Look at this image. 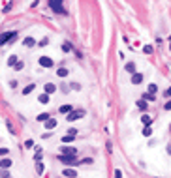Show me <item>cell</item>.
<instances>
[{
  "label": "cell",
  "instance_id": "cell-1",
  "mask_svg": "<svg viewBox=\"0 0 171 178\" xmlns=\"http://www.w3.org/2000/svg\"><path fill=\"white\" fill-rule=\"evenodd\" d=\"M85 116V109H77V111H72L70 115L66 116V120L68 122H75V120H79V118H83Z\"/></svg>",
  "mask_w": 171,
  "mask_h": 178
},
{
  "label": "cell",
  "instance_id": "cell-2",
  "mask_svg": "<svg viewBox=\"0 0 171 178\" xmlns=\"http://www.w3.org/2000/svg\"><path fill=\"white\" fill-rule=\"evenodd\" d=\"M49 8H51L55 13H60V15H66V8L60 4V2H55V0H51L49 2Z\"/></svg>",
  "mask_w": 171,
  "mask_h": 178
},
{
  "label": "cell",
  "instance_id": "cell-3",
  "mask_svg": "<svg viewBox=\"0 0 171 178\" xmlns=\"http://www.w3.org/2000/svg\"><path fill=\"white\" fill-rule=\"evenodd\" d=\"M17 38V32H6L0 36V45H6V43H10L11 39H15Z\"/></svg>",
  "mask_w": 171,
  "mask_h": 178
},
{
  "label": "cell",
  "instance_id": "cell-4",
  "mask_svg": "<svg viewBox=\"0 0 171 178\" xmlns=\"http://www.w3.org/2000/svg\"><path fill=\"white\" fill-rule=\"evenodd\" d=\"M38 62H40V66L41 68H53V58H49V56H40L38 58Z\"/></svg>",
  "mask_w": 171,
  "mask_h": 178
},
{
  "label": "cell",
  "instance_id": "cell-5",
  "mask_svg": "<svg viewBox=\"0 0 171 178\" xmlns=\"http://www.w3.org/2000/svg\"><path fill=\"white\" fill-rule=\"evenodd\" d=\"M58 159L64 163V165H77V163H75V156H58Z\"/></svg>",
  "mask_w": 171,
  "mask_h": 178
},
{
  "label": "cell",
  "instance_id": "cell-6",
  "mask_svg": "<svg viewBox=\"0 0 171 178\" xmlns=\"http://www.w3.org/2000/svg\"><path fill=\"white\" fill-rule=\"evenodd\" d=\"M60 152H62V156H77V148H74V146H62Z\"/></svg>",
  "mask_w": 171,
  "mask_h": 178
},
{
  "label": "cell",
  "instance_id": "cell-7",
  "mask_svg": "<svg viewBox=\"0 0 171 178\" xmlns=\"http://www.w3.org/2000/svg\"><path fill=\"white\" fill-rule=\"evenodd\" d=\"M44 90H45V94H49V96H51L53 92H56V84H53V83H47L45 86H44Z\"/></svg>",
  "mask_w": 171,
  "mask_h": 178
},
{
  "label": "cell",
  "instance_id": "cell-8",
  "mask_svg": "<svg viewBox=\"0 0 171 178\" xmlns=\"http://www.w3.org/2000/svg\"><path fill=\"white\" fill-rule=\"evenodd\" d=\"M11 159L10 158H2V159H0V169H10L11 167Z\"/></svg>",
  "mask_w": 171,
  "mask_h": 178
},
{
  "label": "cell",
  "instance_id": "cell-9",
  "mask_svg": "<svg viewBox=\"0 0 171 178\" xmlns=\"http://www.w3.org/2000/svg\"><path fill=\"white\" fill-rule=\"evenodd\" d=\"M23 45H25V47H28V49H32L34 45H36V39H34V38H30V36H28V38H25Z\"/></svg>",
  "mask_w": 171,
  "mask_h": 178
},
{
  "label": "cell",
  "instance_id": "cell-10",
  "mask_svg": "<svg viewBox=\"0 0 171 178\" xmlns=\"http://www.w3.org/2000/svg\"><path fill=\"white\" fill-rule=\"evenodd\" d=\"M143 83V75L141 73H134L132 75V84H141Z\"/></svg>",
  "mask_w": 171,
  "mask_h": 178
},
{
  "label": "cell",
  "instance_id": "cell-11",
  "mask_svg": "<svg viewBox=\"0 0 171 178\" xmlns=\"http://www.w3.org/2000/svg\"><path fill=\"white\" fill-rule=\"evenodd\" d=\"M62 174L66 176V178H77V173H75L74 169H64V171H62Z\"/></svg>",
  "mask_w": 171,
  "mask_h": 178
},
{
  "label": "cell",
  "instance_id": "cell-12",
  "mask_svg": "<svg viewBox=\"0 0 171 178\" xmlns=\"http://www.w3.org/2000/svg\"><path fill=\"white\" fill-rule=\"evenodd\" d=\"M17 62H19V56H17V54H11L10 58H8V66H10V68H11V66L15 68V66H17Z\"/></svg>",
  "mask_w": 171,
  "mask_h": 178
},
{
  "label": "cell",
  "instance_id": "cell-13",
  "mask_svg": "<svg viewBox=\"0 0 171 178\" xmlns=\"http://www.w3.org/2000/svg\"><path fill=\"white\" fill-rule=\"evenodd\" d=\"M56 127V120L55 118H49L47 122H45V130H55Z\"/></svg>",
  "mask_w": 171,
  "mask_h": 178
},
{
  "label": "cell",
  "instance_id": "cell-14",
  "mask_svg": "<svg viewBox=\"0 0 171 178\" xmlns=\"http://www.w3.org/2000/svg\"><path fill=\"white\" fill-rule=\"evenodd\" d=\"M141 122H143V124L148 127V126L152 124V116H148V115H143V116H141Z\"/></svg>",
  "mask_w": 171,
  "mask_h": 178
},
{
  "label": "cell",
  "instance_id": "cell-15",
  "mask_svg": "<svg viewBox=\"0 0 171 178\" xmlns=\"http://www.w3.org/2000/svg\"><path fill=\"white\" fill-rule=\"evenodd\" d=\"M58 111L62 112V115H70V112H72L74 109H72V105H62V107H60Z\"/></svg>",
  "mask_w": 171,
  "mask_h": 178
},
{
  "label": "cell",
  "instance_id": "cell-16",
  "mask_svg": "<svg viewBox=\"0 0 171 178\" xmlns=\"http://www.w3.org/2000/svg\"><path fill=\"white\" fill-rule=\"evenodd\" d=\"M49 118H51V116H49L47 112H41V115H38V118H36V120H38V122H44V124H45Z\"/></svg>",
  "mask_w": 171,
  "mask_h": 178
},
{
  "label": "cell",
  "instance_id": "cell-17",
  "mask_svg": "<svg viewBox=\"0 0 171 178\" xmlns=\"http://www.w3.org/2000/svg\"><path fill=\"white\" fill-rule=\"evenodd\" d=\"M38 101H40L41 105H47V103H49V94H41V96L38 98Z\"/></svg>",
  "mask_w": 171,
  "mask_h": 178
},
{
  "label": "cell",
  "instance_id": "cell-18",
  "mask_svg": "<svg viewBox=\"0 0 171 178\" xmlns=\"http://www.w3.org/2000/svg\"><path fill=\"white\" fill-rule=\"evenodd\" d=\"M126 71H128V73H132V75H134V73H137V71H135L134 62H128V64H126Z\"/></svg>",
  "mask_w": 171,
  "mask_h": 178
},
{
  "label": "cell",
  "instance_id": "cell-19",
  "mask_svg": "<svg viewBox=\"0 0 171 178\" xmlns=\"http://www.w3.org/2000/svg\"><path fill=\"white\" fill-rule=\"evenodd\" d=\"M36 88V84H28V86H25L23 88V96H26V94H30V92Z\"/></svg>",
  "mask_w": 171,
  "mask_h": 178
},
{
  "label": "cell",
  "instance_id": "cell-20",
  "mask_svg": "<svg viewBox=\"0 0 171 178\" xmlns=\"http://www.w3.org/2000/svg\"><path fill=\"white\" fill-rule=\"evenodd\" d=\"M68 73H70V71L66 68H58V69H56V75H58V77H66Z\"/></svg>",
  "mask_w": 171,
  "mask_h": 178
},
{
  "label": "cell",
  "instance_id": "cell-21",
  "mask_svg": "<svg viewBox=\"0 0 171 178\" xmlns=\"http://www.w3.org/2000/svg\"><path fill=\"white\" fill-rule=\"evenodd\" d=\"M156 92H158V86L152 83V84H148V94H152V96H156Z\"/></svg>",
  "mask_w": 171,
  "mask_h": 178
},
{
  "label": "cell",
  "instance_id": "cell-22",
  "mask_svg": "<svg viewBox=\"0 0 171 178\" xmlns=\"http://www.w3.org/2000/svg\"><path fill=\"white\" fill-rule=\"evenodd\" d=\"M137 107H139L141 111H147V107H148V105H147L145 99H139V101H137Z\"/></svg>",
  "mask_w": 171,
  "mask_h": 178
},
{
  "label": "cell",
  "instance_id": "cell-23",
  "mask_svg": "<svg viewBox=\"0 0 171 178\" xmlns=\"http://www.w3.org/2000/svg\"><path fill=\"white\" fill-rule=\"evenodd\" d=\"M143 135H145V137H151V135H152V127H151V126L145 127V130H143Z\"/></svg>",
  "mask_w": 171,
  "mask_h": 178
},
{
  "label": "cell",
  "instance_id": "cell-24",
  "mask_svg": "<svg viewBox=\"0 0 171 178\" xmlns=\"http://www.w3.org/2000/svg\"><path fill=\"white\" fill-rule=\"evenodd\" d=\"M36 171H38V174L44 173V163H41V161H38V163H36Z\"/></svg>",
  "mask_w": 171,
  "mask_h": 178
},
{
  "label": "cell",
  "instance_id": "cell-25",
  "mask_svg": "<svg viewBox=\"0 0 171 178\" xmlns=\"http://www.w3.org/2000/svg\"><path fill=\"white\" fill-rule=\"evenodd\" d=\"M62 51L64 53H70V51H72V45H70V43H62Z\"/></svg>",
  "mask_w": 171,
  "mask_h": 178
},
{
  "label": "cell",
  "instance_id": "cell-26",
  "mask_svg": "<svg viewBox=\"0 0 171 178\" xmlns=\"http://www.w3.org/2000/svg\"><path fill=\"white\" fill-rule=\"evenodd\" d=\"M154 98H156V96H152V94H145V96H143L145 101H154Z\"/></svg>",
  "mask_w": 171,
  "mask_h": 178
},
{
  "label": "cell",
  "instance_id": "cell-27",
  "mask_svg": "<svg viewBox=\"0 0 171 178\" xmlns=\"http://www.w3.org/2000/svg\"><path fill=\"white\" fill-rule=\"evenodd\" d=\"M79 163H83V165H90V163H94V161H92V158H85V159H81Z\"/></svg>",
  "mask_w": 171,
  "mask_h": 178
},
{
  "label": "cell",
  "instance_id": "cell-28",
  "mask_svg": "<svg viewBox=\"0 0 171 178\" xmlns=\"http://www.w3.org/2000/svg\"><path fill=\"white\" fill-rule=\"evenodd\" d=\"M72 141H74L72 135H64V137H62V142H72Z\"/></svg>",
  "mask_w": 171,
  "mask_h": 178
},
{
  "label": "cell",
  "instance_id": "cell-29",
  "mask_svg": "<svg viewBox=\"0 0 171 178\" xmlns=\"http://www.w3.org/2000/svg\"><path fill=\"white\" fill-rule=\"evenodd\" d=\"M8 148H0V158H6V156H8Z\"/></svg>",
  "mask_w": 171,
  "mask_h": 178
},
{
  "label": "cell",
  "instance_id": "cell-30",
  "mask_svg": "<svg viewBox=\"0 0 171 178\" xmlns=\"http://www.w3.org/2000/svg\"><path fill=\"white\" fill-rule=\"evenodd\" d=\"M143 51H145L147 54H151V53H152V45H145V47H143Z\"/></svg>",
  "mask_w": 171,
  "mask_h": 178
},
{
  "label": "cell",
  "instance_id": "cell-31",
  "mask_svg": "<svg viewBox=\"0 0 171 178\" xmlns=\"http://www.w3.org/2000/svg\"><path fill=\"white\" fill-rule=\"evenodd\" d=\"M47 43H49V39H47V38H44V39H41V41H40V43H38V45H40V47H45Z\"/></svg>",
  "mask_w": 171,
  "mask_h": 178
},
{
  "label": "cell",
  "instance_id": "cell-32",
  "mask_svg": "<svg viewBox=\"0 0 171 178\" xmlns=\"http://www.w3.org/2000/svg\"><path fill=\"white\" fill-rule=\"evenodd\" d=\"M23 68H25V64H23V62H21V60H19V62H17V66H15V69L19 71V69H23Z\"/></svg>",
  "mask_w": 171,
  "mask_h": 178
},
{
  "label": "cell",
  "instance_id": "cell-33",
  "mask_svg": "<svg viewBox=\"0 0 171 178\" xmlns=\"http://www.w3.org/2000/svg\"><path fill=\"white\" fill-rule=\"evenodd\" d=\"M68 135H72V137H75V135H77V130H74V127H72V130L68 131Z\"/></svg>",
  "mask_w": 171,
  "mask_h": 178
},
{
  "label": "cell",
  "instance_id": "cell-34",
  "mask_svg": "<svg viewBox=\"0 0 171 178\" xmlns=\"http://www.w3.org/2000/svg\"><path fill=\"white\" fill-rule=\"evenodd\" d=\"M32 144H34V142H32V141H30V139H28V141H26V142H25V146H26V148H30V146H32Z\"/></svg>",
  "mask_w": 171,
  "mask_h": 178
},
{
  "label": "cell",
  "instance_id": "cell-35",
  "mask_svg": "<svg viewBox=\"0 0 171 178\" xmlns=\"http://www.w3.org/2000/svg\"><path fill=\"white\" fill-rule=\"evenodd\" d=\"M6 176H10V174L6 173V171H0V178H6Z\"/></svg>",
  "mask_w": 171,
  "mask_h": 178
},
{
  "label": "cell",
  "instance_id": "cell-36",
  "mask_svg": "<svg viewBox=\"0 0 171 178\" xmlns=\"http://www.w3.org/2000/svg\"><path fill=\"white\" fill-rule=\"evenodd\" d=\"M164 109H166V111H169V109H171V101H167L166 105H164Z\"/></svg>",
  "mask_w": 171,
  "mask_h": 178
},
{
  "label": "cell",
  "instance_id": "cell-37",
  "mask_svg": "<svg viewBox=\"0 0 171 178\" xmlns=\"http://www.w3.org/2000/svg\"><path fill=\"white\" fill-rule=\"evenodd\" d=\"M115 178H122V173H120V171H115Z\"/></svg>",
  "mask_w": 171,
  "mask_h": 178
},
{
  "label": "cell",
  "instance_id": "cell-38",
  "mask_svg": "<svg viewBox=\"0 0 171 178\" xmlns=\"http://www.w3.org/2000/svg\"><path fill=\"white\" fill-rule=\"evenodd\" d=\"M166 98H171V88H167V90H166Z\"/></svg>",
  "mask_w": 171,
  "mask_h": 178
},
{
  "label": "cell",
  "instance_id": "cell-39",
  "mask_svg": "<svg viewBox=\"0 0 171 178\" xmlns=\"http://www.w3.org/2000/svg\"><path fill=\"white\" fill-rule=\"evenodd\" d=\"M6 178H11V174H10V176H6Z\"/></svg>",
  "mask_w": 171,
  "mask_h": 178
}]
</instances>
